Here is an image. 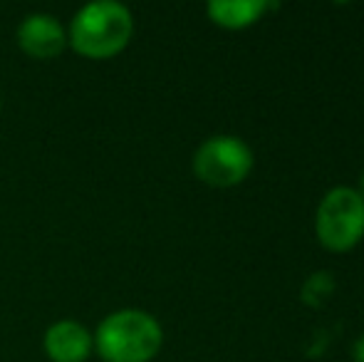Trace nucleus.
<instances>
[{
    "mask_svg": "<svg viewBox=\"0 0 364 362\" xmlns=\"http://www.w3.org/2000/svg\"><path fill=\"white\" fill-rule=\"evenodd\" d=\"M273 8L265 0H213L206 5L211 23L225 30H243L260 20V15Z\"/></svg>",
    "mask_w": 364,
    "mask_h": 362,
    "instance_id": "7",
    "label": "nucleus"
},
{
    "mask_svg": "<svg viewBox=\"0 0 364 362\" xmlns=\"http://www.w3.org/2000/svg\"><path fill=\"white\" fill-rule=\"evenodd\" d=\"M315 231L327 251H352L364 238V198L360 191L350 186L330 188L317 206Z\"/></svg>",
    "mask_w": 364,
    "mask_h": 362,
    "instance_id": "3",
    "label": "nucleus"
},
{
    "mask_svg": "<svg viewBox=\"0 0 364 362\" xmlns=\"http://www.w3.org/2000/svg\"><path fill=\"white\" fill-rule=\"evenodd\" d=\"M352 358H355V362H364V335H360L352 345Z\"/></svg>",
    "mask_w": 364,
    "mask_h": 362,
    "instance_id": "8",
    "label": "nucleus"
},
{
    "mask_svg": "<svg viewBox=\"0 0 364 362\" xmlns=\"http://www.w3.org/2000/svg\"><path fill=\"white\" fill-rule=\"evenodd\" d=\"M253 169V149L240 137L218 134L206 139L193 154V174L216 188L238 186Z\"/></svg>",
    "mask_w": 364,
    "mask_h": 362,
    "instance_id": "4",
    "label": "nucleus"
},
{
    "mask_svg": "<svg viewBox=\"0 0 364 362\" xmlns=\"http://www.w3.org/2000/svg\"><path fill=\"white\" fill-rule=\"evenodd\" d=\"M92 338L105 362H151L164 345V330L146 310L124 308L107 315Z\"/></svg>",
    "mask_w": 364,
    "mask_h": 362,
    "instance_id": "2",
    "label": "nucleus"
},
{
    "mask_svg": "<svg viewBox=\"0 0 364 362\" xmlns=\"http://www.w3.org/2000/svg\"><path fill=\"white\" fill-rule=\"evenodd\" d=\"M43 348L53 362H87L95 350V338L77 320H58L45 330Z\"/></svg>",
    "mask_w": 364,
    "mask_h": 362,
    "instance_id": "6",
    "label": "nucleus"
},
{
    "mask_svg": "<svg viewBox=\"0 0 364 362\" xmlns=\"http://www.w3.org/2000/svg\"><path fill=\"white\" fill-rule=\"evenodd\" d=\"M18 45L33 60H55L68 48V30L55 15L33 13L18 25Z\"/></svg>",
    "mask_w": 364,
    "mask_h": 362,
    "instance_id": "5",
    "label": "nucleus"
},
{
    "mask_svg": "<svg viewBox=\"0 0 364 362\" xmlns=\"http://www.w3.org/2000/svg\"><path fill=\"white\" fill-rule=\"evenodd\" d=\"M0 107H3V97H0Z\"/></svg>",
    "mask_w": 364,
    "mask_h": 362,
    "instance_id": "10",
    "label": "nucleus"
},
{
    "mask_svg": "<svg viewBox=\"0 0 364 362\" xmlns=\"http://www.w3.org/2000/svg\"><path fill=\"white\" fill-rule=\"evenodd\" d=\"M357 191H360V196L364 198V171H362V179H360V188H357Z\"/></svg>",
    "mask_w": 364,
    "mask_h": 362,
    "instance_id": "9",
    "label": "nucleus"
},
{
    "mask_svg": "<svg viewBox=\"0 0 364 362\" xmlns=\"http://www.w3.org/2000/svg\"><path fill=\"white\" fill-rule=\"evenodd\" d=\"M134 35V15L114 0H95L75 13L68 28V45L87 60L119 55Z\"/></svg>",
    "mask_w": 364,
    "mask_h": 362,
    "instance_id": "1",
    "label": "nucleus"
}]
</instances>
